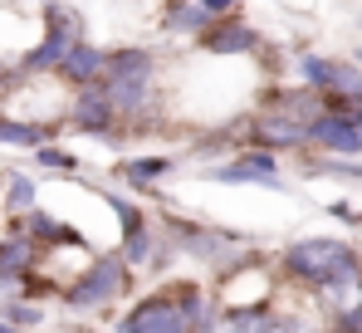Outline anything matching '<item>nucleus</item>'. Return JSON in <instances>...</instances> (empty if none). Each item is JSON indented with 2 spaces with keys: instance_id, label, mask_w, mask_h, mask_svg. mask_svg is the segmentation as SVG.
<instances>
[{
  "instance_id": "1",
  "label": "nucleus",
  "mask_w": 362,
  "mask_h": 333,
  "mask_svg": "<svg viewBox=\"0 0 362 333\" xmlns=\"http://www.w3.org/2000/svg\"><path fill=\"white\" fill-rule=\"evenodd\" d=\"M284 265L294 270L299 279H313V284H333V279L343 275H358V255L348 250V245H338V240H303L294 245L289 255H284Z\"/></svg>"
},
{
  "instance_id": "2",
  "label": "nucleus",
  "mask_w": 362,
  "mask_h": 333,
  "mask_svg": "<svg viewBox=\"0 0 362 333\" xmlns=\"http://www.w3.org/2000/svg\"><path fill=\"white\" fill-rule=\"evenodd\" d=\"M147 84H152V55L147 50H118V55H108V84L103 89H108V98H113L118 113L142 108Z\"/></svg>"
},
{
  "instance_id": "3",
  "label": "nucleus",
  "mask_w": 362,
  "mask_h": 333,
  "mask_svg": "<svg viewBox=\"0 0 362 333\" xmlns=\"http://www.w3.org/2000/svg\"><path fill=\"white\" fill-rule=\"evenodd\" d=\"M122 289H127V265L122 260H93L78 275V284L69 289V304L74 309H98L108 299H122Z\"/></svg>"
},
{
  "instance_id": "4",
  "label": "nucleus",
  "mask_w": 362,
  "mask_h": 333,
  "mask_svg": "<svg viewBox=\"0 0 362 333\" xmlns=\"http://www.w3.org/2000/svg\"><path fill=\"white\" fill-rule=\"evenodd\" d=\"M191 329V319H186V309H181L177 299H142L127 319H122V333H186Z\"/></svg>"
},
{
  "instance_id": "5",
  "label": "nucleus",
  "mask_w": 362,
  "mask_h": 333,
  "mask_svg": "<svg viewBox=\"0 0 362 333\" xmlns=\"http://www.w3.org/2000/svg\"><path fill=\"white\" fill-rule=\"evenodd\" d=\"M308 137H313L318 147H328V152H362V118H358V108L353 113H323V118L308 128Z\"/></svg>"
},
{
  "instance_id": "6",
  "label": "nucleus",
  "mask_w": 362,
  "mask_h": 333,
  "mask_svg": "<svg viewBox=\"0 0 362 333\" xmlns=\"http://www.w3.org/2000/svg\"><path fill=\"white\" fill-rule=\"evenodd\" d=\"M69 113H74V123H78L83 132H103V128H108V123L118 118L113 98H108V89H98V84H83Z\"/></svg>"
},
{
  "instance_id": "7",
  "label": "nucleus",
  "mask_w": 362,
  "mask_h": 333,
  "mask_svg": "<svg viewBox=\"0 0 362 333\" xmlns=\"http://www.w3.org/2000/svg\"><path fill=\"white\" fill-rule=\"evenodd\" d=\"M59 74H64V79H69V84H78V89H83V84H98V79H103V74H108V55H103V50H93V45H83V40H78V45H74V50H69V55H64Z\"/></svg>"
},
{
  "instance_id": "8",
  "label": "nucleus",
  "mask_w": 362,
  "mask_h": 333,
  "mask_svg": "<svg viewBox=\"0 0 362 333\" xmlns=\"http://www.w3.org/2000/svg\"><path fill=\"white\" fill-rule=\"evenodd\" d=\"M216 181H259V186H279L274 181V157H240V162H230V166H221L216 171Z\"/></svg>"
},
{
  "instance_id": "9",
  "label": "nucleus",
  "mask_w": 362,
  "mask_h": 333,
  "mask_svg": "<svg viewBox=\"0 0 362 333\" xmlns=\"http://www.w3.org/2000/svg\"><path fill=\"white\" fill-rule=\"evenodd\" d=\"M35 245H40V240H30V235L15 225V235H5V240H0V270H10V275H25V270L35 265V255H40Z\"/></svg>"
},
{
  "instance_id": "10",
  "label": "nucleus",
  "mask_w": 362,
  "mask_h": 333,
  "mask_svg": "<svg viewBox=\"0 0 362 333\" xmlns=\"http://www.w3.org/2000/svg\"><path fill=\"white\" fill-rule=\"evenodd\" d=\"M308 137V123H294V118H284V113H269L264 123H259V142H269V147H294Z\"/></svg>"
},
{
  "instance_id": "11",
  "label": "nucleus",
  "mask_w": 362,
  "mask_h": 333,
  "mask_svg": "<svg viewBox=\"0 0 362 333\" xmlns=\"http://www.w3.org/2000/svg\"><path fill=\"white\" fill-rule=\"evenodd\" d=\"M323 103H328V98H313V94H284V98H274V113H284V118L313 128V123L323 118Z\"/></svg>"
},
{
  "instance_id": "12",
  "label": "nucleus",
  "mask_w": 362,
  "mask_h": 333,
  "mask_svg": "<svg viewBox=\"0 0 362 333\" xmlns=\"http://www.w3.org/2000/svg\"><path fill=\"white\" fill-rule=\"evenodd\" d=\"M20 230H25L30 240H45V245H59V240H74V230H69V225H59L54 216H49V211H30Z\"/></svg>"
},
{
  "instance_id": "13",
  "label": "nucleus",
  "mask_w": 362,
  "mask_h": 333,
  "mask_svg": "<svg viewBox=\"0 0 362 333\" xmlns=\"http://www.w3.org/2000/svg\"><path fill=\"white\" fill-rule=\"evenodd\" d=\"M45 128L40 123H20V118H0V147H40Z\"/></svg>"
},
{
  "instance_id": "14",
  "label": "nucleus",
  "mask_w": 362,
  "mask_h": 333,
  "mask_svg": "<svg viewBox=\"0 0 362 333\" xmlns=\"http://www.w3.org/2000/svg\"><path fill=\"white\" fill-rule=\"evenodd\" d=\"M250 45H255V30L250 25H226V30L206 35V50H216V55H240Z\"/></svg>"
},
{
  "instance_id": "15",
  "label": "nucleus",
  "mask_w": 362,
  "mask_h": 333,
  "mask_svg": "<svg viewBox=\"0 0 362 333\" xmlns=\"http://www.w3.org/2000/svg\"><path fill=\"white\" fill-rule=\"evenodd\" d=\"M303 69V79H308V84H313V89H333V74H338V64H333V59H318V55H308L299 64Z\"/></svg>"
},
{
  "instance_id": "16",
  "label": "nucleus",
  "mask_w": 362,
  "mask_h": 333,
  "mask_svg": "<svg viewBox=\"0 0 362 333\" xmlns=\"http://www.w3.org/2000/svg\"><path fill=\"white\" fill-rule=\"evenodd\" d=\"M5 206H10V211H30V206H35V181H30V176H10Z\"/></svg>"
},
{
  "instance_id": "17",
  "label": "nucleus",
  "mask_w": 362,
  "mask_h": 333,
  "mask_svg": "<svg viewBox=\"0 0 362 333\" xmlns=\"http://www.w3.org/2000/svg\"><path fill=\"white\" fill-rule=\"evenodd\" d=\"M5 319H10L15 329H35V324H40L45 314H40L35 304H25V299H10V304H5Z\"/></svg>"
},
{
  "instance_id": "18",
  "label": "nucleus",
  "mask_w": 362,
  "mask_h": 333,
  "mask_svg": "<svg viewBox=\"0 0 362 333\" xmlns=\"http://www.w3.org/2000/svg\"><path fill=\"white\" fill-rule=\"evenodd\" d=\"M162 171H167V157H147V162H122V176H127V181H137V186H142L147 176H162Z\"/></svg>"
},
{
  "instance_id": "19",
  "label": "nucleus",
  "mask_w": 362,
  "mask_h": 333,
  "mask_svg": "<svg viewBox=\"0 0 362 333\" xmlns=\"http://www.w3.org/2000/svg\"><path fill=\"white\" fill-rule=\"evenodd\" d=\"M206 15H211V10H206L201 0H196V5H177V10H172V25H177V30H201Z\"/></svg>"
},
{
  "instance_id": "20",
  "label": "nucleus",
  "mask_w": 362,
  "mask_h": 333,
  "mask_svg": "<svg viewBox=\"0 0 362 333\" xmlns=\"http://www.w3.org/2000/svg\"><path fill=\"white\" fill-rule=\"evenodd\" d=\"M10 299H25V275L0 270V304H10Z\"/></svg>"
},
{
  "instance_id": "21",
  "label": "nucleus",
  "mask_w": 362,
  "mask_h": 333,
  "mask_svg": "<svg viewBox=\"0 0 362 333\" xmlns=\"http://www.w3.org/2000/svg\"><path fill=\"white\" fill-rule=\"evenodd\" d=\"M147 250H152V235H147V230H132L127 245H122V260H142Z\"/></svg>"
},
{
  "instance_id": "22",
  "label": "nucleus",
  "mask_w": 362,
  "mask_h": 333,
  "mask_svg": "<svg viewBox=\"0 0 362 333\" xmlns=\"http://www.w3.org/2000/svg\"><path fill=\"white\" fill-rule=\"evenodd\" d=\"M40 162H45V166H74V157L59 152V147H40Z\"/></svg>"
},
{
  "instance_id": "23",
  "label": "nucleus",
  "mask_w": 362,
  "mask_h": 333,
  "mask_svg": "<svg viewBox=\"0 0 362 333\" xmlns=\"http://www.w3.org/2000/svg\"><path fill=\"white\" fill-rule=\"evenodd\" d=\"M348 333H362V299H358V309L348 314Z\"/></svg>"
},
{
  "instance_id": "24",
  "label": "nucleus",
  "mask_w": 362,
  "mask_h": 333,
  "mask_svg": "<svg viewBox=\"0 0 362 333\" xmlns=\"http://www.w3.org/2000/svg\"><path fill=\"white\" fill-rule=\"evenodd\" d=\"M201 5H206V10H211V15H221V10H230V5H235V0H201Z\"/></svg>"
},
{
  "instance_id": "25",
  "label": "nucleus",
  "mask_w": 362,
  "mask_h": 333,
  "mask_svg": "<svg viewBox=\"0 0 362 333\" xmlns=\"http://www.w3.org/2000/svg\"><path fill=\"white\" fill-rule=\"evenodd\" d=\"M0 333H20V329H15V324H10V319H0Z\"/></svg>"
}]
</instances>
